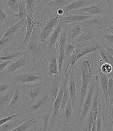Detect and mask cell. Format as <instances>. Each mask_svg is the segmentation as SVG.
<instances>
[{"label":"cell","mask_w":113,"mask_h":131,"mask_svg":"<svg viewBox=\"0 0 113 131\" xmlns=\"http://www.w3.org/2000/svg\"><path fill=\"white\" fill-rule=\"evenodd\" d=\"M93 58L92 56L87 57L81 61L79 64L81 77V88L80 99H79V108H81L86 97L88 85L90 81L91 77L93 74Z\"/></svg>","instance_id":"obj_1"},{"label":"cell","mask_w":113,"mask_h":131,"mask_svg":"<svg viewBox=\"0 0 113 131\" xmlns=\"http://www.w3.org/2000/svg\"><path fill=\"white\" fill-rule=\"evenodd\" d=\"M82 26L86 28H91V29H98V30H107L109 31H112V24L108 25L106 23V21L100 18H90L86 20L85 22H81Z\"/></svg>","instance_id":"obj_2"},{"label":"cell","mask_w":113,"mask_h":131,"mask_svg":"<svg viewBox=\"0 0 113 131\" xmlns=\"http://www.w3.org/2000/svg\"><path fill=\"white\" fill-rule=\"evenodd\" d=\"M26 31L25 36L23 40L19 44L18 47H16L18 49H25L28 47V42L30 40V36L32 35L33 31H34V22L32 18V14H26Z\"/></svg>","instance_id":"obj_3"},{"label":"cell","mask_w":113,"mask_h":131,"mask_svg":"<svg viewBox=\"0 0 113 131\" xmlns=\"http://www.w3.org/2000/svg\"><path fill=\"white\" fill-rule=\"evenodd\" d=\"M67 79H68V76L66 77V79L63 82V83L61 85L59 88V91H58V93L56 98L53 104V113H52V116H51V120H50V123L53 124L55 120L56 117L57 116L58 114H59V108L61 106V100H62V97H63V93H64L65 90L67 88Z\"/></svg>","instance_id":"obj_4"},{"label":"cell","mask_w":113,"mask_h":131,"mask_svg":"<svg viewBox=\"0 0 113 131\" xmlns=\"http://www.w3.org/2000/svg\"><path fill=\"white\" fill-rule=\"evenodd\" d=\"M59 16H60L57 14L53 18H50V20L48 21V22L46 24V25L43 27L40 34L39 42L40 43H43L46 40V39L48 38V36L50 35V33L52 32V31L53 30V29L55 28V27L59 22Z\"/></svg>","instance_id":"obj_5"},{"label":"cell","mask_w":113,"mask_h":131,"mask_svg":"<svg viewBox=\"0 0 113 131\" xmlns=\"http://www.w3.org/2000/svg\"><path fill=\"white\" fill-rule=\"evenodd\" d=\"M41 80V77L36 74L24 73L17 75L12 79V81L16 84H24V83H32L38 82Z\"/></svg>","instance_id":"obj_6"},{"label":"cell","mask_w":113,"mask_h":131,"mask_svg":"<svg viewBox=\"0 0 113 131\" xmlns=\"http://www.w3.org/2000/svg\"><path fill=\"white\" fill-rule=\"evenodd\" d=\"M101 34L94 29L84 28L82 30L81 33L74 39V42L75 44L82 42L91 40L94 38H100Z\"/></svg>","instance_id":"obj_7"},{"label":"cell","mask_w":113,"mask_h":131,"mask_svg":"<svg viewBox=\"0 0 113 131\" xmlns=\"http://www.w3.org/2000/svg\"><path fill=\"white\" fill-rule=\"evenodd\" d=\"M94 88H95L94 85V83H92L89 88L88 92H87L86 97L84 100V103H83L81 108V123H83V121L86 118V115L88 114V112L90 110L94 92Z\"/></svg>","instance_id":"obj_8"},{"label":"cell","mask_w":113,"mask_h":131,"mask_svg":"<svg viewBox=\"0 0 113 131\" xmlns=\"http://www.w3.org/2000/svg\"><path fill=\"white\" fill-rule=\"evenodd\" d=\"M26 63V58L25 57H20L15 61H11L9 65H7L5 68V69L2 71V74L7 75V74H10L18 71L19 69L25 66Z\"/></svg>","instance_id":"obj_9"},{"label":"cell","mask_w":113,"mask_h":131,"mask_svg":"<svg viewBox=\"0 0 113 131\" xmlns=\"http://www.w3.org/2000/svg\"><path fill=\"white\" fill-rule=\"evenodd\" d=\"M22 103V90L20 88H17L14 92L13 96L11 99L8 106L6 108L9 110H18L20 108Z\"/></svg>","instance_id":"obj_10"},{"label":"cell","mask_w":113,"mask_h":131,"mask_svg":"<svg viewBox=\"0 0 113 131\" xmlns=\"http://www.w3.org/2000/svg\"><path fill=\"white\" fill-rule=\"evenodd\" d=\"M91 16L90 15H84V14H75L71 15V16H67L62 17L61 20L63 24H68L72 23H81V22H85L86 20L91 18Z\"/></svg>","instance_id":"obj_11"},{"label":"cell","mask_w":113,"mask_h":131,"mask_svg":"<svg viewBox=\"0 0 113 131\" xmlns=\"http://www.w3.org/2000/svg\"><path fill=\"white\" fill-rule=\"evenodd\" d=\"M24 21H25V18L21 19V20H18L16 24L11 26L10 27L8 28L5 31V32L3 34L2 38H7V37H9V36H14L15 34H16L19 32V30H20V29L22 28L25 26V22Z\"/></svg>","instance_id":"obj_12"},{"label":"cell","mask_w":113,"mask_h":131,"mask_svg":"<svg viewBox=\"0 0 113 131\" xmlns=\"http://www.w3.org/2000/svg\"><path fill=\"white\" fill-rule=\"evenodd\" d=\"M68 76V92H69V96L71 100L72 104H75V95H76V83H75V77H74V69L71 71L70 73L69 74Z\"/></svg>","instance_id":"obj_13"},{"label":"cell","mask_w":113,"mask_h":131,"mask_svg":"<svg viewBox=\"0 0 113 131\" xmlns=\"http://www.w3.org/2000/svg\"><path fill=\"white\" fill-rule=\"evenodd\" d=\"M77 12H86L88 13L90 15H98L105 14L108 12V9L106 7H103L102 6H96L93 5L89 7H84L80 9H77Z\"/></svg>","instance_id":"obj_14"},{"label":"cell","mask_w":113,"mask_h":131,"mask_svg":"<svg viewBox=\"0 0 113 131\" xmlns=\"http://www.w3.org/2000/svg\"><path fill=\"white\" fill-rule=\"evenodd\" d=\"M100 47H102V45H90V46L83 47V48H81V49H75L76 59H77V60L80 59L81 58L83 57L84 56H86V54L94 52Z\"/></svg>","instance_id":"obj_15"},{"label":"cell","mask_w":113,"mask_h":131,"mask_svg":"<svg viewBox=\"0 0 113 131\" xmlns=\"http://www.w3.org/2000/svg\"><path fill=\"white\" fill-rule=\"evenodd\" d=\"M98 77L101 89H102V92L104 93L106 104H107V105L108 106L110 104V100L109 97H108V77H109V76H108V75L103 74L99 71Z\"/></svg>","instance_id":"obj_16"},{"label":"cell","mask_w":113,"mask_h":131,"mask_svg":"<svg viewBox=\"0 0 113 131\" xmlns=\"http://www.w3.org/2000/svg\"><path fill=\"white\" fill-rule=\"evenodd\" d=\"M90 4H91V3L86 2L84 0H75L71 3H70L67 6H65V9H63V12L67 13L69 12L77 10L80 8L90 6Z\"/></svg>","instance_id":"obj_17"},{"label":"cell","mask_w":113,"mask_h":131,"mask_svg":"<svg viewBox=\"0 0 113 131\" xmlns=\"http://www.w3.org/2000/svg\"><path fill=\"white\" fill-rule=\"evenodd\" d=\"M82 29L79 25L77 24H74L70 28L69 30L67 32V42L71 43L72 42H74L77 36H79V34L81 33Z\"/></svg>","instance_id":"obj_18"},{"label":"cell","mask_w":113,"mask_h":131,"mask_svg":"<svg viewBox=\"0 0 113 131\" xmlns=\"http://www.w3.org/2000/svg\"><path fill=\"white\" fill-rule=\"evenodd\" d=\"M18 49L16 48V50L12 51H5V52L1 53L0 52V62H3L5 61H9L12 60L13 59L18 57L20 55L24 54V52L18 51Z\"/></svg>","instance_id":"obj_19"},{"label":"cell","mask_w":113,"mask_h":131,"mask_svg":"<svg viewBox=\"0 0 113 131\" xmlns=\"http://www.w3.org/2000/svg\"><path fill=\"white\" fill-rule=\"evenodd\" d=\"M41 93V89L38 85H29L26 92V94L32 101L36 100Z\"/></svg>","instance_id":"obj_20"},{"label":"cell","mask_w":113,"mask_h":131,"mask_svg":"<svg viewBox=\"0 0 113 131\" xmlns=\"http://www.w3.org/2000/svg\"><path fill=\"white\" fill-rule=\"evenodd\" d=\"M14 92V90H11L9 92H6L0 94V111L7 108L12 97Z\"/></svg>","instance_id":"obj_21"},{"label":"cell","mask_w":113,"mask_h":131,"mask_svg":"<svg viewBox=\"0 0 113 131\" xmlns=\"http://www.w3.org/2000/svg\"><path fill=\"white\" fill-rule=\"evenodd\" d=\"M48 97V94H46L43 96L42 98H40L39 100H38L35 104H32L31 106H30L29 107H28L26 109V111L28 112V113H33L34 112L38 111V110L40 109V108L44 106V104L46 103V102L47 101Z\"/></svg>","instance_id":"obj_22"},{"label":"cell","mask_w":113,"mask_h":131,"mask_svg":"<svg viewBox=\"0 0 113 131\" xmlns=\"http://www.w3.org/2000/svg\"><path fill=\"white\" fill-rule=\"evenodd\" d=\"M57 59L56 57L55 54H54L50 57L48 63V71L50 75H54L59 76V71H58V63Z\"/></svg>","instance_id":"obj_23"},{"label":"cell","mask_w":113,"mask_h":131,"mask_svg":"<svg viewBox=\"0 0 113 131\" xmlns=\"http://www.w3.org/2000/svg\"><path fill=\"white\" fill-rule=\"evenodd\" d=\"M36 120L34 118H31L30 120H27L26 122H24L18 126H16L13 129H12V131H26L29 130L30 129L32 125L36 122Z\"/></svg>","instance_id":"obj_24"},{"label":"cell","mask_w":113,"mask_h":131,"mask_svg":"<svg viewBox=\"0 0 113 131\" xmlns=\"http://www.w3.org/2000/svg\"><path fill=\"white\" fill-rule=\"evenodd\" d=\"M98 50L100 55L101 59L104 61V63H108V64L112 65V54L108 52L103 47L99 48Z\"/></svg>","instance_id":"obj_25"},{"label":"cell","mask_w":113,"mask_h":131,"mask_svg":"<svg viewBox=\"0 0 113 131\" xmlns=\"http://www.w3.org/2000/svg\"><path fill=\"white\" fill-rule=\"evenodd\" d=\"M61 26L59 25L57 26V27L56 28L55 30H54L53 32L52 33L51 36L50 37V40H49V43H48V47H49V49L51 50L54 45L57 43V41L58 38L59 37V35L61 34Z\"/></svg>","instance_id":"obj_26"},{"label":"cell","mask_w":113,"mask_h":131,"mask_svg":"<svg viewBox=\"0 0 113 131\" xmlns=\"http://www.w3.org/2000/svg\"><path fill=\"white\" fill-rule=\"evenodd\" d=\"M65 121L64 123H67V122H69L71 120V118L72 113H73V104H72V102L71 98L69 96L68 100H67V102L66 104V106L65 107Z\"/></svg>","instance_id":"obj_27"},{"label":"cell","mask_w":113,"mask_h":131,"mask_svg":"<svg viewBox=\"0 0 113 131\" xmlns=\"http://www.w3.org/2000/svg\"><path fill=\"white\" fill-rule=\"evenodd\" d=\"M28 49L30 52L32 54H35L37 52L38 50V45H37V39H36V34L33 31L32 35L30 36V40L28 45Z\"/></svg>","instance_id":"obj_28"},{"label":"cell","mask_w":113,"mask_h":131,"mask_svg":"<svg viewBox=\"0 0 113 131\" xmlns=\"http://www.w3.org/2000/svg\"><path fill=\"white\" fill-rule=\"evenodd\" d=\"M26 9L25 1L18 0V11L16 14V16L18 17L19 20L25 18L26 16Z\"/></svg>","instance_id":"obj_29"},{"label":"cell","mask_w":113,"mask_h":131,"mask_svg":"<svg viewBox=\"0 0 113 131\" xmlns=\"http://www.w3.org/2000/svg\"><path fill=\"white\" fill-rule=\"evenodd\" d=\"M108 95L109 97L110 104H112L113 99V77L112 75L108 77Z\"/></svg>","instance_id":"obj_30"},{"label":"cell","mask_w":113,"mask_h":131,"mask_svg":"<svg viewBox=\"0 0 113 131\" xmlns=\"http://www.w3.org/2000/svg\"><path fill=\"white\" fill-rule=\"evenodd\" d=\"M9 120L8 122H5V124H2L0 126V131H6V130H12L14 128L16 127L17 125V122H13V120Z\"/></svg>","instance_id":"obj_31"},{"label":"cell","mask_w":113,"mask_h":131,"mask_svg":"<svg viewBox=\"0 0 113 131\" xmlns=\"http://www.w3.org/2000/svg\"><path fill=\"white\" fill-rule=\"evenodd\" d=\"M7 6L11 12L17 14L18 11V0H7Z\"/></svg>","instance_id":"obj_32"},{"label":"cell","mask_w":113,"mask_h":131,"mask_svg":"<svg viewBox=\"0 0 113 131\" xmlns=\"http://www.w3.org/2000/svg\"><path fill=\"white\" fill-rule=\"evenodd\" d=\"M38 0H26V9L27 14H32V10L34 9V6H36Z\"/></svg>","instance_id":"obj_33"},{"label":"cell","mask_w":113,"mask_h":131,"mask_svg":"<svg viewBox=\"0 0 113 131\" xmlns=\"http://www.w3.org/2000/svg\"><path fill=\"white\" fill-rule=\"evenodd\" d=\"M75 46L73 44L67 42L65 44L64 47V53L65 55V58L66 57H69L71 55L73 52L75 50Z\"/></svg>","instance_id":"obj_34"},{"label":"cell","mask_w":113,"mask_h":131,"mask_svg":"<svg viewBox=\"0 0 113 131\" xmlns=\"http://www.w3.org/2000/svg\"><path fill=\"white\" fill-rule=\"evenodd\" d=\"M69 98V92H68V89L66 88L65 90L64 93H63V97H62V100H61V106H60V108H59V110L61 112V113L64 112L65 107L66 106V104L67 102V100H68Z\"/></svg>","instance_id":"obj_35"},{"label":"cell","mask_w":113,"mask_h":131,"mask_svg":"<svg viewBox=\"0 0 113 131\" xmlns=\"http://www.w3.org/2000/svg\"><path fill=\"white\" fill-rule=\"evenodd\" d=\"M99 71L103 74L109 75L111 73H112V65H110V64H108V63H105L101 65Z\"/></svg>","instance_id":"obj_36"},{"label":"cell","mask_w":113,"mask_h":131,"mask_svg":"<svg viewBox=\"0 0 113 131\" xmlns=\"http://www.w3.org/2000/svg\"><path fill=\"white\" fill-rule=\"evenodd\" d=\"M0 77H1V73H0ZM13 86H14V85H13L12 83L6 82L0 84V94L7 92L8 90L12 89Z\"/></svg>","instance_id":"obj_37"},{"label":"cell","mask_w":113,"mask_h":131,"mask_svg":"<svg viewBox=\"0 0 113 131\" xmlns=\"http://www.w3.org/2000/svg\"><path fill=\"white\" fill-rule=\"evenodd\" d=\"M21 116V114L20 113H14V114L10 115V116H8L7 117H5V118H0V126L2 125V124H5V122H8L9 120H12L14 118H16L17 117L20 116Z\"/></svg>","instance_id":"obj_38"},{"label":"cell","mask_w":113,"mask_h":131,"mask_svg":"<svg viewBox=\"0 0 113 131\" xmlns=\"http://www.w3.org/2000/svg\"><path fill=\"white\" fill-rule=\"evenodd\" d=\"M88 117V126L86 128V130H91V127L94 124V118L92 114L88 112V114L86 115Z\"/></svg>","instance_id":"obj_39"},{"label":"cell","mask_w":113,"mask_h":131,"mask_svg":"<svg viewBox=\"0 0 113 131\" xmlns=\"http://www.w3.org/2000/svg\"><path fill=\"white\" fill-rule=\"evenodd\" d=\"M102 119L100 115L98 114L96 120V130L100 131L102 130Z\"/></svg>","instance_id":"obj_40"},{"label":"cell","mask_w":113,"mask_h":131,"mask_svg":"<svg viewBox=\"0 0 113 131\" xmlns=\"http://www.w3.org/2000/svg\"><path fill=\"white\" fill-rule=\"evenodd\" d=\"M13 37H14V36H9V37H7V38H1V39H0V47H4V46H5L7 43H9V42L13 39Z\"/></svg>","instance_id":"obj_41"},{"label":"cell","mask_w":113,"mask_h":131,"mask_svg":"<svg viewBox=\"0 0 113 131\" xmlns=\"http://www.w3.org/2000/svg\"><path fill=\"white\" fill-rule=\"evenodd\" d=\"M103 38H104L106 41H107L108 42H109L110 45H112V42H113L112 34H103Z\"/></svg>","instance_id":"obj_42"},{"label":"cell","mask_w":113,"mask_h":131,"mask_svg":"<svg viewBox=\"0 0 113 131\" xmlns=\"http://www.w3.org/2000/svg\"><path fill=\"white\" fill-rule=\"evenodd\" d=\"M7 18V14L5 13L2 7L0 6V22H3Z\"/></svg>","instance_id":"obj_43"},{"label":"cell","mask_w":113,"mask_h":131,"mask_svg":"<svg viewBox=\"0 0 113 131\" xmlns=\"http://www.w3.org/2000/svg\"><path fill=\"white\" fill-rule=\"evenodd\" d=\"M12 61V60H9V61H3L2 63H0V73H2L3 71L5 69V68L7 65H9V63H10L11 61Z\"/></svg>","instance_id":"obj_44"},{"label":"cell","mask_w":113,"mask_h":131,"mask_svg":"<svg viewBox=\"0 0 113 131\" xmlns=\"http://www.w3.org/2000/svg\"><path fill=\"white\" fill-rule=\"evenodd\" d=\"M84 1L90 2V3H93V2H95V3H99V2H102V0H84Z\"/></svg>","instance_id":"obj_45"},{"label":"cell","mask_w":113,"mask_h":131,"mask_svg":"<svg viewBox=\"0 0 113 131\" xmlns=\"http://www.w3.org/2000/svg\"><path fill=\"white\" fill-rule=\"evenodd\" d=\"M63 9H59L57 10V14L59 16H61V15L63 14Z\"/></svg>","instance_id":"obj_46"},{"label":"cell","mask_w":113,"mask_h":131,"mask_svg":"<svg viewBox=\"0 0 113 131\" xmlns=\"http://www.w3.org/2000/svg\"><path fill=\"white\" fill-rule=\"evenodd\" d=\"M4 47H0V52H2V50H3V49H4Z\"/></svg>","instance_id":"obj_47"},{"label":"cell","mask_w":113,"mask_h":131,"mask_svg":"<svg viewBox=\"0 0 113 131\" xmlns=\"http://www.w3.org/2000/svg\"><path fill=\"white\" fill-rule=\"evenodd\" d=\"M52 1H55V0H47V2H52Z\"/></svg>","instance_id":"obj_48"},{"label":"cell","mask_w":113,"mask_h":131,"mask_svg":"<svg viewBox=\"0 0 113 131\" xmlns=\"http://www.w3.org/2000/svg\"><path fill=\"white\" fill-rule=\"evenodd\" d=\"M22 1H25V0H22Z\"/></svg>","instance_id":"obj_49"},{"label":"cell","mask_w":113,"mask_h":131,"mask_svg":"<svg viewBox=\"0 0 113 131\" xmlns=\"http://www.w3.org/2000/svg\"><path fill=\"white\" fill-rule=\"evenodd\" d=\"M0 1H1V0H0Z\"/></svg>","instance_id":"obj_50"},{"label":"cell","mask_w":113,"mask_h":131,"mask_svg":"<svg viewBox=\"0 0 113 131\" xmlns=\"http://www.w3.org/2000/svg\"></svg>","instance_id":"obj_51"}]
</instances>
